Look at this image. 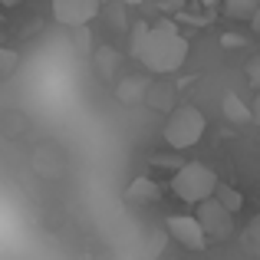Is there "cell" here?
Listing matches in <instances>:
<instances>
[{"mask_svg": "<svg viewBox=\"0 0 260 260\" xmlns=\"http://www.w3.org/2000/svg\"><path fill=\"white\" fill-rule=\"evenodd\" d=\"M221 112H224V119H228V122H237V125L250 122V106H247V102H241L234 92L221 99Z\"/></svg>", "mask_w": 260, "mask_h": 260, "instance_id": "30bf717a", "label": "cell"}, {"mask_svg": "<svg viewBox=\"0 0 260 260\" xmlns=\"http://www.w3.org/2000/svg\"><path fill=\"white\" fill-rule=\"evenodd\" d=\"M247 83L250 89H260V53L247 59Z\"/></svg>", "mask_w": 260, "mask_h": 260, "instance_id": "e0dca14e", "label": "cell"}, {"mask_svg": "<svg viewBox=\"0 0 260 260\" xmlns=\"http://www.w3.org/2000/svg\"><path fill=\"white\" fill-rule=\"evenodd\" d=\"M158 4H161V7H168V10H181L184 0H158Z\"/></svg>", "mask_w": 260, "mask_h": 260, "instance_id": "ffe728a7", "label": "cell"}, {"mask_svg": "<svg viewBox=\"0 0 260 260\" xmlns=\"http://www.w3.org/2000/svg\"><path fill=\"white\" fill-rule=\"evenodd\" d=\"M119 63H122V53L115 50V46H99V50H95V70H99L102 79H115L119 76Z\"/></svg>", "mask_w": 260, "mask_h": 260, "instance_id": "ba28073f", "label": "cell"}, {"mask_svg": "<svg viewBox=\"0 0 260 260\" xmlns=\"http://www.w3.org/2000/svg\"><path fill=\"white\" fill-rule=\"evenodd\" d=\"M250 122L260 125V89H254V102H250Z\"/></svg>", "mask_w": 260, "mask_h": 260, "instance_id": "ac0fdd59", "label": "cell"}, {"mask_svg": "<svg viewBox=\"0 0 260 260\" xmlns=\"http://www.w3.org/2000/svg\"><path fill=\"white\" fill-rule=\"evenodd\" d=\"M145 79H132V76H125L119 86H115V92H119V99L122 102H142V95H145Z\"/></svg>", "mask_w": 260, "mask_h": 260, "instance_id": "7c38bea8", "label": "cell"}, {"mask_svg": "<svg viewBox=\"0 0 260 260\" xmlns=\"http://www.w3.org/2000/svg\"><path fill=\"white\" fill-rule=\"evenodd\" d=\"M165 228H168V237L178 241L181 247H188V250L208 247V237H204V231H201V224H198L194 214H172L165 221Z\"/></svg>", "mask_w": 260, "mask_h": 260, "instance_id": "8992f818", "label": "cell"}, {"mask_svg": "<svg viewBox=\"0 0 260 260\" xmlns=\"http://www.w3.org/2000/svg\"><path fill=\"white\" fill-rule=\"evenodd\" d=\"M241 244L250 257H260V214L247 221V228H244V234H241Z\"/></svg>", "mask_w": 260, "mask_h": 260, "instance_id": "5bb4252c", "label": "cell"}, {"mask_svg": "<svg viewBox=\"0 0 260 260\" xmlns=\"http://www.w3.org/2000/svg\"><path fill=\"white\" fill-rule=\"evenodd\" d=\"M135 59H139L148 73H155V76L178 73L184 66V59H188V40H184L168 20H161V23H155V26L148 23L145 40H142Z\"/></svg>", "mask_w": 260, "mask_h": 260, "instance_id": "6da1fadb", "label": "cell"}, {"mask_svg": "<svg viewBox=\"0 0 260 260\" xmlns=\"http://www.w3.org/2000/svg\"><path fill=\"white\" fill-rule=\"evenodd\" d=\"M194 217H198V224H201L208 244L211 241H228V237L234 234V214H231L214 194L194 204Z\"/></svg>", "mask_w": 260, "mask_h": 260, "instance_id": "277c9868", "label": "cell"}, {"mask_svg": "<svg viewBox=\"0 0 260 260\" xmlns=\"http://www.w3.org/2000/svg\"><path fill=\"white\" fill-rule=\"evenodd\" d=\"M53 17L63 26H79V23H92L102 13V0H50Z\"/></svg>", "mask_w": 260, "mask_h": 260, "instance_id": "5b68a950", "label": "cell"}, {"mask_svg": "<svg viewBox=\"0 0 260 260\" xmlns=\"http://www.w3.org/2000/svg\"><path fill=\"white\" fill-rule=\"evenodd\" d=\"M247 23H250V30H254L257 37H260V7H257L254 13H250V20H247Z\"/></svg>", "mask_w": 260, "mask_h": 260, "instance_id": "d6986e66", "label": "cell"}, {"mask_svg": "<svg viewBox=\"0 0 260 260\" xmlns=\"http://www.w3.org/2000/svg\"><path fill=\"white\" fill-rule=\"evenodd\" d=\"M204 128H208V119H204V112L198 106H172L161 135H165V142L172 148L184 152V148H194L204 139Z\"/></svg>", "mask_w": 260, "mask_h": 260, "instance_id": "7a4b0ae2", "label": "cell"}, {"mask_svg": "<svg viewBox=\"0 0 260 260\" xmlns=\"http://www.w3.org/2000/svg\"><path fill=\"white\" fill-rule=\"evenodd\" d=\"M115 4H128V7H135V4H142V0H115Z\"/></svg>", "mask_w": 260, "mask_h": 260, "instance_id": "7402d4cb", "label": "cell"}, {"mask_svg": "<svg viewBox=\"0 0 260 260\" xmlns=\"http://www.w3.org/2000/svg\"><path fill=\"white\" fill-rule=\"evenodd\" d=\"M158 198H161V184L148 175L135 178L125 188V204H132V208H148V204H155Z\"/></svg>", "mask_w": 260, "mask_h": 260, "instance_id": "52a82bcc", "label": "cell"}, {"mask_svg": "<svg viewBox=\"0 0 260 260\" xmlns=\"http://www.w3.org/2000/svg\"><path fill=\"white\" fill-rule=\"evenodd\" d=\"M17 66H20V56L13 50H7V46H0V79H7Z\"/></svg>", "mask_w": 260, "mask_h": 260, "instance_id": "2e32d148", "label": "cell"}, {"mask_svg": "<svg viewBox=\"0 0 260 260\" xmlns=\"http://www.w3.org/2000/svg\"><path fill=\"white\" fill-rule=\"evenodd\" d=\"M70 30H73V40H76V50H79V53H92V37H89V23L70 26Z\"/></svg>", "mask_w": 260, "mask_h": 260, "instance_id": "9a60e30c", "label": "cell"}, {"mask_svg": "<svg viewBox=\"0 0 260 260\" xmlns=\"http://www.w3.org/2000/svg\"><path fill=\"white\" fill-rule=\"evenodd\" d=\"M221 7L231 20H250V13L260 7V0H221Z\"/></svg>", "mask_w": 260, "mask_h": 260, "instance_id": "4fadbf2b", "label": "cell"}, {"mask_svg": "<svg viewBox=\"0 0 260 260\" xmlns=\"http://www.w3.org/2000/svg\"><path fill=\"white\" fill-rule=\"evenodd\" d=\"M198 4H201V7H217L221 0H198Z\"/></svg>", "mask_w": 260, "mask_h": 260, "instance_id": "44dd1931", "label": "cell"}, {"mask_svg": "<svg viewBox=\"0 0 260 260\" xmlns=\"http://www.w3.org/2000/svg\"><path fill=\"white\" fill-rule=\"evenodd\" d=\"M142 99H145L148 106H155V109H161V112H168V109L175 106V89L168 86V83H148Z\"/></svg>", "mask_w": 260, "mask_h": 260, "instance_id": "9c48e42d", "label": "cell"}, {"mask_svg": "<svg viewBox=\"0 0 260 260\" xmlns=\"http://www.w3.org/2000/svg\"><path fill=\"white\" fill-rule=\"evenodd\" d=\"M214 198L224 204V208L231 211V214H237V211L244 208V194L237 188H231V184H224V181H217V188H214Z\"/></svg>", "mask_w": 260, "mask_h": 260, "instance_id": "8fae6325", "label": "cell"}, {"mask_svg": "<svg viewBox=\"0 0 260 260\" xmlns=\"http://www.w3.org/2000/svg\"><path fill=\"white\" fill-rule=\"evenodd\" d=\"M217 181H221V178H217L214 168L201 165V161H184V165H178L175 175H172V191L184 204H198V201H204V198L214 194Z\"/></svg>", "mask_w": 260, "mask_h": 260, "instance_id": "3957f363", "label": "cell"}]
</instances>
